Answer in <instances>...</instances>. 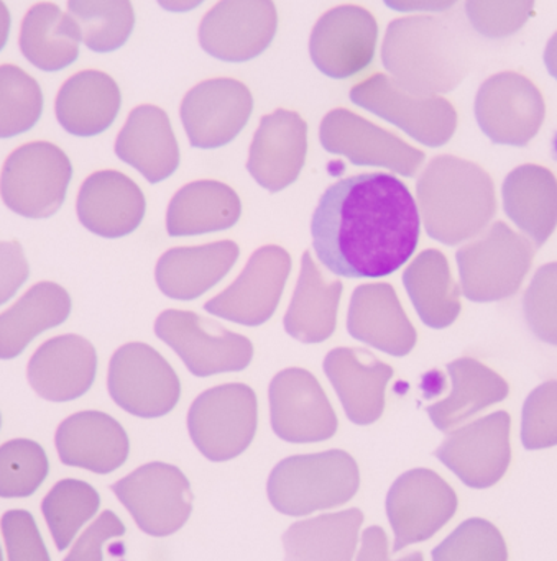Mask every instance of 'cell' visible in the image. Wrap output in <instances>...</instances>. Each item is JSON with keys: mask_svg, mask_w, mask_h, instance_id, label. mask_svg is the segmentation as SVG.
<instances>
[{"mask_svg": "<svg viewBox=\"0 0 557 561\" xmlns=\"http://www.w3.org/2000/svg\"><path fill=\"white\" fill-rule=\"evenodd\" d=\"M38 82L19 66H0V138H12L35 127L42 117Z\"/></svg>", "mask_w": 557, "mask_h": 561, "instance_id": "ab89813d", "label": "cell"}, {"mask_svg": "<svg viewBox=\"0 0 557 561\" xmlns=\"http://www.w3.org/2000/svg\"><path fill=\"white\" fill-rule=\"evenodd\" d=\"M0 424H2V419H0Z\"/></svg>", "mask_w": 557, "mask_h": 561, "instance_id": "9f6ffc18", "label": "cell"}, {"mask_svg": "<svg viewBox=\"0 0 557 561\" xmlns=\"http://www.w3.org/2000/svg\"><path fill=\"white\" fill-rule=\"evenodd\" d=\"M308 150V127L296 112L278 108L260 121L250 145L247 170L270 193L298 180Z\"/></svg>", "mask_w": 557, "mask_h": 561, "instance_id": "44dd1931", "label": "cell"}, {"mask_svg": "<svg viewBox=\"0 0 557 561\" xmlns=\"http://www.w3.org/2000/svg\"><path fill=\"white\" fill-rule=\"evenodd\" d=\"M71 313V297L59 284L43 280L30 287L0 313V359H13L35 336L61 325Z\"/></svg>", "mask_w": 557, "mask_h": 561, "instance_id": "1f68e13d", "label": "cell"}, {"mask_svg": "<svg viewBox=\"0 0 557 561\" xmlns=\"http://www.w3.org/2000/svg\"><path fill=\"white\" fill-rule=\"evenodd\" d=\"M503 207L533 247L548 242L557 227V180L536 164L515 168L503 181Z\"/></svg>", "mask_w": 557, "mask_h": 561, "instance_id": "f546056e", "label": "cell"}, {"mask_svg": "<svg viewBox=\"0 0 557 561\" xmlns=\"http://www.w3.org/2000/svg\"><path fill=\"white\" fill-rule=\"evenodd\" d=\"M420 210L397 176L364 173L329 186L312 214L319 262L344 278H384L405 265L420 242Z\"/></svg>", "mask_w": 557, "mask_h": 561, "instance_id": "6da1fadb", "label": "cell"}, {"mask_svg": "<svg viewBox=\"0 0 557 561\" xmlns=\"http://www.w3.org/2000/svg\"><path fill=\"white\" fill-rule=\"evenodd\" d=\"M270 421L276 437L315 444L334 437L338 417L318 379L302 368L278 373L270 382Z\"/></svg>", "mask_w": 557, "mask_h": 561, "instance_id": "9a60e30c", "label": "cell"}, {"mask_svg": "<svg viewBox=\"0 0 557 561\" xmlns=\"http://www.w3.org/2000/svg\"><path fill=\"white\" fill-rule=\"evenodd\" d=\"M30 268L19 242H0V306L29 279Z\"/></svg>", "mask_w": 557, "mask_h": 561, "instance_id": "c3c4849f", "label": "cell"}, {"mask_svg": "<svg viewBox=\"0 0 557 561\" xmlns=\"http://www.w3.org/2000/svg\"><path fill=\"white\" fill-rule=\"evenodd\" d=\"M276 25L273 0H220L201 20L200 45L220 61H250L269 48Z\"/></svg>", "mask_w": 557, "mask_h": 561, "instance_id": "e0dca14e", "label": "cell"}, {"mask_svg": "<svg viewBox=\"0 0 557 561\" xmlns=\"http://www.w3.org/2000/svg\"><path fill=\"white\" fill-rule=\"evenodd\" d=\"M348 330L359 342L391 356H407L417 345V330L394 287L387 283L355 287L349 306Z\"/></svg>", "mask_w": 557, "mask_h": 561, "instance_id": "484cf974", "label": "cell"}, {"mask_svg": "<svg viewBox=\"0 0 557 561\" xmlns=\"http://www.w3.org/2000/svg\"><path fill=\"white\" fill-rule=\"evenodd\" d=\"M359 486L361 473L354 458L344 450H328L280 461L266 481V494L280 514L302 517L344 506Z\"/></svg>", "mask_w": 557, "mask_h": 561, "instance_id": "277c9868", "label": "cell"}, {"mask_svg": "<svg viewBox=\"0 0 557 561\" xmlns=\"http://www.w3.org/2000/svg\"><path fill=\"white\" fill-rule=\"evenodd\" d=\"M242 204L232 187L219 181H194L181 187L167 213L171 237L201 236L236 226Z\"/></svg>", "mask_w": 557, "mask_h": 561, "instance_id": "836d02e7", "label": "cell"}, {"mask_svg": "<svg viewBox=\"0 0 557 561\" xmlns=\"http://www.w3.org/2000/svg\"><path fill=\"white\" fill-rule=\"evenodd\" d=\"M523 312L533 335L557 346V262L542 266L533 276L523 297Z\"/></svg>", "mask_w": 557, "mask_h": 561, "instance_id": "ee69618b", "label": "cell"}, {"mask_svg": "<svg viewBox=\"0 0 557 561\" xmlns=\"http://www.w3.org/2000/svg\"><path fill=\"white\" fill-rule=\"evenodd\" d=\"M187 431L209 461H229L252 444L257 432V396L247 385L217 386L194 399Z\"/></svg>", "mask_w": 557, "mask_h": 561, "instance_id": "52a82bcc", "label": "cell"}, {"mask_svg": "<svg viewBox=\"0 0 557 561\" xmlns=\"http://www.w3.org/2000/svg\"><path fill=\"white\" fill-rule=\"evenodd\" d=\"M55 445L62 465L98 474L121 468L130 451L124 427L99 411L78 412L65 419L56 431Z\"/></svg>", "mask_w": 557, "mask_h": 561, "instance_id": "cb8c5ba5", "label": "cell"}, {"mask_svg": "<svg viewBox=\"0 0 557 561\" xmlns=\"http://www.w3.org/2000/svg\"><path fill=\"white\" fill-rule=\"evenodd\" d=\"M522 442L526 450L557 445V381L543 382L523 404Z\"/></svg>", "mask_w": 557, "mask_h": 561, "instance_id": "f6af8a7d", "label": "cell"}, {"mask_svg": "<svg viewBox=\"0 0 557 561\" xmlns=\"http://www.w3.org/2000/svg\"><path fill=\"white\" fill-rule=\"evenodd\" d=\"M378 25L364 7L339 5L316 22L309 55L322 75L352 78L371 66L377 46Z\"/></svg>", "mask_w": 557, "mask_h": 561, "instance_id": "ac0fdd59", "label": "cell"}, {"mask_svg": "<svg viewBox=\"0 0 557 561\" xmlns=\"http://www.w3.org/2000/svg\"><path fill=\"white\" fill-rule=\"evenodd\" d=\"M292 272V259L276 245L262 247L250 256L239 276L219 296L204 304L213 316L257 327L272 319Z\"/></svg>", "mask_w": 557, "mask_h": 561, "instance_id": "d6986e66", "label": "cell"}, {"mask_svg": "<svg viewBox=\"0 0 557 561\" xmlns=\"http://www.w3.org/2000/svg\"><path fill=\"white\" fill-rule=\"evenodd\" d=\"M403 284L418 316L431 329H446L461 313V287L440 250H424L405 270Z\"/></svg>", "mask_w": 557, "mask_h": 561, "instance_id": "8d00e7d4", "label": "cell"}, {"mask_svg": "<svg viewBox=\"0 0 557 561\" xmlns=\"http://www.w3.org/2000/svg\"><path fill=\"white\" fill-rule=\"evenodd\" d=\"M10 12L7 9L5 3L0 0V51H2L3 46L7 45V38H9L10 32Z\"/></svg>", "mask_w": 557, "mask_h": 561, "instance_id": "db71d44e", "label": "cell"}, {"mask_svg": "<svg viewBox=\"0 0 557 561\" xmlns=\"http://www.w3.org/2000/svg\"><path fill=\"white\" fill-rule=\"evenodd\" d=\"M433 561H509L505 539L489 520H464L431 552Z\"/></svg>", "mask_w": 557, "mask_h": 561, "instance_id": "b9f144b4", "label": "cell"}, {"mask_svg": "<svg viewBox=\"0 0 557 561\" xmlns=\"http://www.w3.org/2000/svg\"><path fill=\"white\" fill-rule=\"evenodd\" d=\"M76 213L89 232L104 239H121L134 232L144 220L145 196L125 174L98 171L82 183Z\"/></svg>", "mask_w": 557, "mask_h": 561, "instance_id": "603a6c76", "label": "cell"}, {"mask_svg": "<svg viewBox=\"0 0 557 561\" xmlns=\"http://www.w3.org/2000/svg\"><path fill=\"white\" fill-rule=\"evenodd\" d=\"M98 369L94 346L84 336L59 335L38 346L26 368L30 386L49 402H68L91 389Z\"/></svg>", "mask_w": 557, "mask_h": 561, "instance_id": "7402d4cb", "label": "cell"}, {"mask_svg": "<svg viewBox=\"0 0 557 561\" xmlns=\"http://www.w3.org/2000/svg\"><path fill=\"white\" fill-rule=\"evenodd\" d=\"M362 524L357 507L299 520L283 534L285 561H352Z\"/></svg>", "mask_w": 557, "mask_h": 561, "instance_id": "d590c367", "label": "cell"}, {"mask_svg": "<svg viewBox=\"0 0 557 561\" xmlns=\"http://www.w3.org/2000/svg\"><path fill=\"white\" fill-rule=\"evenodd\" d=\"M72 167L65 151L49 141H32L9 154L0 173V197L26 219H48L65 203Z\"/></svg>", "mask_w": 557, "mask_h": 561, "instance_id": "8992f818", "label": "cell"}, {"mask_svg": "<svg viewBox=\"0 0 557 561\" xmlns=\"http://www.w3.org/2000/svg\"><path fill=\"white\" fill-rule=\"evenodd\" d=\"M124 534L125 526L122 520L112 511H104L76 540L71 552L62 561H102L104 543Z\"/></svg>", "mask_w": 557, "mask_h": 561, "instance_id": "7dc6e473", "label": "cell"}, {"mask_svg": "<svg viewBox=\"0 0 557 561\" xmlns=\"http://www.w3.org/2000/svg\"><path fill=\"white\" fill-rule=\"evenodd\" d=\"M545 65L549 75L557 81V32L549 38L545 49Z\"/></svg>", "mask_w": 557, "mask_h": 561, "instance_id": "f5cc1de1", "label": "cell"}, {"mask_svg": "<svg viewBox=\"0 0 557 561\" xmlns=\"http://www.w3.org/2000/svg\"><path fill=\"white\" fill-rule=\"evenodd\" d=\"M474 111L480 130L493 144L526 147L545 122L546 105L526 76L503 71L480 84Z\"/></svg>", "mask_w": 557, "mask_h": 561, "instance_id": "4fadbf2b", "label": "cell"}, {"mask_svg": "<svg viewBox=\"0 0 557 561\" xmlns=\"http://www.w3.org/2000/svg\"><path fill=\"white\" fill-rule=\"evenodd\" d=\"M121 102V91L111 76L86 69L76 72L59 88L55 114L68 134L94 137L114 124Z\"/></svg>", "mask_w": 557, "mask_h": 561, "instance_id": "83f0119b", "label": "cell"}, {"mask_svg": "<svg viewBox=\"0 0 557 561\" xmlns=\"http://www.w3.org/2000/svg\"><path fill=\"white\" fill-rule=\"evenodd\" d=\"M456 491L434 471L427 468L401 474L387 494L385 510L395 534L397 556L407 547L436 536L456 514Z\"/></svg>", "mask_w": 557, "mask_h": 561, "instance_id": "7c38bea8", "label": "cell"}, {"mask_svg": "<svg viewBox=\"0 0 557 561\" xmlns=\"http://www.w3.org/2000/svg\"><path fill=\"white\" fill-rule=\"evenodd\" d=\"M252 108L246 84L219 78L194 85L181 102L180 115L191 147L211 150L230 144L246 127Z\"/></svg>", "mask_w": 557, "mask_h": 561, "instance_id": "ffe728a7", "label": "cell"}, {"mask_svg": "<svg viewBox=\"0 0 557 561\" xmlns=\"http://www.w3.org/2000/svg\"><path fill=\"white\" fill-rule=\"evenodd\" d=\"M81 30L56 3L33 5L20 26V51L26 61L46 72L68 68L79 56Z\"/></svg>", "mask_w": 557, "mask_h": 561, "instance_id": "d6a6232c", "label": "cell"}, {"mask_svg": "<svg viewBox=\"0 0 557 561\" xmlns=\"http://www.w3.org/2000/svg\"><path fill=\"white\" fill-rule=\"evenodd\" d=\"M0 561H3V560H2V552H0Z\"/></svg>", "mask_w": 557, "mask_h": 561, "instance_id": "11a10c76", "label": "cell"}, {"mask_svg": "<svg viewBox=\"0 0 557 561\" xmlns=\"http://www.w3.org/2000/svg\"><path fill=\"white\" fill-rule=\"evenodd\" d=\"M319 140L326 151L342 154L355 167L387 168L407 178L424 161L423 151L348 108H334L322 118Z\"/></svg>", "mask_w": 557, "mask_h": 561, "instance_id": "2e32d148", "label": "cell"}, {"mask_svg": "<svg viewBox=\"0 0 557 561\" xmlns=\"http://www.w3.org/2000/svg\"><path fill=\"white\" fill-rule=\"evenodd\" d=\"M351 101L427 147H443L457 128V112L447 99L410 94L385 75H374L355 84Z\"/></svg>", "mask_w": 557, "mask_h": 561, "instance_id": "30bf717a", "label": "cell"}, {"mask_svg": "<svg viewBox=\"0 0 557 561\" xmlns=\"http://www.w3.org/2000/svg\"><path fill=\"white\" fill-rule=\"evenodd\" d=\"M341 294V280L326 278L311 253H303L302 273L283 320L286 333L303 343L328 340L336 330Z\"/></svg>", "mask_w": 557, "mask_h": 561, "instance_id": "4dcf8cb0", "label": "cell"}, {"mask_svg": "<svg viewBox=\"0 0 557 561\" xmlns=\"http://www.w3.org/2000/svg\"><path fill=\"white\" fill-rule=\"evenodd\" d=\"M155 333L183 359L194 376L242 371L252 362L253 346L247 336L186 310H164Z\"/></svg>", "mask_w": 557, "mask_h": 561, "instance_id": "9c48e42d", "label": "cell"}, {"mask_svg": "<svg viewBox=\"0 0 557 561\" xmlns=\"http://www.w3.org/2000/svg\"><path fill=\"white\" fill-rule=\"evenodd\" d=\"M417 197L428 236L450 247L480 236L497 213L489 173L451 154L428 163L418 178Z\"/></svg>", "mask_w": 557, "mask_h": 561, "instance_id": "3957f363", "label": "cell"}, {"mask_svg": "<svg viewBox=\"0 0 557 561\" xmlns=\"http://www.w3.org/2000/svg\"><path fill=\"white\" fill-rule=\"evenodd\" d=\"M98 491L79 480H62L52 488L42 503V513L59 552L68 549L82 526L98 513Z\"/></svg>", "mask_w": 557, "mask_h": 561, "instance_id": "f35d334b", "label": "cell"}, {"mask_svg": "<svg viewBox=\"0 0 557 561\" xmlns=\"http://www.w3.org/2000/svg\"><path fill=\"white\" fill-rule=\"evenodd\" d=\"M510 415L493 412L451 432L434 457L466 486L487 490L505 477L512 461Z\"/></svg>", "mask_w": 557, "mask_h": 561, "instance_id": "5bb4252c", "label": "cell"}, {"mask_svg": "<svg viewBox=\"0 0 557 561\" xmlns=\"http://www.w3.org/2000/svg\"><path fill=\"white\" fill-rule=\"evenodd\" d=\"M447 371L453 381L451 394L427 409L434 427L441 432L453 431L509 396L505 379L477 359H456L447 365Z\"/></svg>", "mask_w": 557, "mask_h": 561, "instance_id": "e575fe53", "label": "cell"}, {"mask_svg": "<svg viewBox=\"0 0 557 561\" xmlns=\"http://www.w3.org/2000/svg\"><path fill=\"white\" fill-rule=\"evenodd\" d=\"M107 389L128 414L155 419L173 411L181 386L170 363L145 343H127L112 355Z\"/></svg>", "mask_w": 557, "mask_h": 561, "instance_id": "8fae6325", "label": "cell"}, {"mask_svg": "<svg viewBox=\"0 0 557 561\" xmlns=\"http://www.w3.org/2000/svg\"><path fill=\"white\" fill-rule=\"evenodd\" d=\"M111 490L138 529L150 537L173 536L193 513L190 481L174 465H144L112 484Z\"/></svg>", "mask_w": 557, "mask_h": 561, "instance_id": "ba28073f", "label": "cell"}, {"mask_svg": "<svg viewBox=\"0 0 557 561\" xmlns=\"http://www.w3.org/2000/svg\"><path fill=\"white\" fill-rule=\"evenodd\" d=\"M68 12L91 51L111 53L125 45L135 25L130 0H68Z\"/></svg>", "mask_w": 557, "mask_h": 561, "instance_id": "74e56055", "label": "cell"}, {"mask_svg": "<svg viewBox=\"0 0 557 561\" xmlns=\"http://www.w3.org/2000/svg\"><path fill=\"white\" fill-rule=\"evenodd\" d=\"M115 154L148 183L170 178L180 164V150L167 112L155 105L135 107L115 140Z\"/></svg>", "mask_w": 557, "mask_h": 561, "instance_id": "4316f807", "label": "cell"}, {"mask_svg": "<svg viewBox=\"0 0 557 561\" xmlns=\"http://www.w3.org/2000/svg\"><path fill=\"white\" fill-rule=\"evenodd\" d=\"M355 561H424L423 553L413 552L400 560H390L388 537L378 526L368 527L362 534V547Z\"/></svg>", "mask_w": 557, "mask_h": 561, "instance_id": "681fc988", "label": "cell"}, {"mask_svg": "<svg viewBox=\"0 0 557 561\" xmlns=\"http://www.w3.org/2000/svg\"><path fill=\"white\" fill-rule=\"evenodd\" d=\"M470 38L459 13L403 16L388 25L382 61L395 84L410 94H447L469 72Z\"/></svg>", "mask_w": 557, "mask_h": 561, "instance_id": "7a4b0ae2", "label": "cell"}, {"mask_svg": "<svg viewBox=\"0 0 557 561\" xmlns=\"http://www.w3.org/2000/svg\"><path fill=\"white\" fill-rule=\"evenodd\" d=\"M157 2L168 12H190L201 5L204 0H157Z\"/></svg>", "mask_w": 557, "mask_h": 561, "instance_id": "816d5d0a", "label": "cell"}, {"mask_svg": "<svg viewBox=\"0 0 557 561\" xmlns=\"http://www.w3.org/2000/svg\"><path fill=\"white\" fill-rule=\"evenodd\" d=\"M239 259L237 243L216 242L168 250L158 260L155 278L164 296L191 300L203 296L230 272Z\"/></svg>", "mask_w": 557, "mask_h": 561, "instance_id": "f1b7e54d", "label": "cell"}, {"mask_svg": "<svg viewBox=\"0 0 557 561\" xmlns=\"http://www.w3.org/2000/svg\"><path fill=\"white\" fill-rule=\"evenodd\" d=\"M9 561H52L32 514L9 511L0 520Z\"/></svg>", "mask_w": 557, "mask_h": 561, "instance_id": "bcb514c9", "label": "cell"}, {"mask_svg": "<svg viewBox=\"0 0 557 561\" xmlns=\"http://www.w3.org/2000/svg\"><path fill=\"white\" fill-rule=\"evenodd\" d=\"M49 465L42 445L15 438L0 445V497H29L42 486Z\"/></svg>", "mask_w": 557, "mask_h": 561, "instance_id": "60d3db41", "label": "cell"}, {"mask_svg": "<svg viewBox=\"0 0 557 561\" xmlns=\"http://www.w3.org/2000/svg\"><path fill=\"white\" fill-rule=\"evenodd\" d=\"M388 9L397 12H447L459 0H384Z\"/></svg>", "mask_w": 557, "mask_h": 561, "instance_id": "f907efd6", "label": "cell"}, {"mask_svg": "<svg viewBox=\"0 0 557 561\" xmlns=\"http://www.w3.org/2000/svg\"><path fill=\"white\" fill-rule=\"evenodd\" d=\"M325 373L334 386L349 421L371 425L384 414L385 389L394 368L362 348H336L325 359Z\"/></svg>", "mask_w": 557, "mask_h": 561, "instance_id": "d4e9b609", "label": "cell"}, {"mask_svg": "<svg viewBox=\"0 0 557 561\" xmlns=\"http://www.w3.org/2000/svg\"><path fill=\"white\" fill-rule=\"evenodd\" d=\"M533 252L535 247L525 236L507 224H493L456 253L464 296L473 302L512 297L532 268Z\"/></svg>", "mask_w": 557, "mask_h": 561, "instance_id": "5b68a950", "label": "cell"}, {"mask_svg": "<svg viewBox=\"0 0 557 561\" xmlns=\"http://www.w3.org/2000/svg\"><path fill=\"white\" fill-rule=\"evenodd\" d=\"M470 26L484 38L503 39L519 33L535 9V0H466Z\"/></svg>", "mask_w": 557, "mask_h": 561, "instance_id": "7bdbcfd3", "label": "cell"}]
</instances>
